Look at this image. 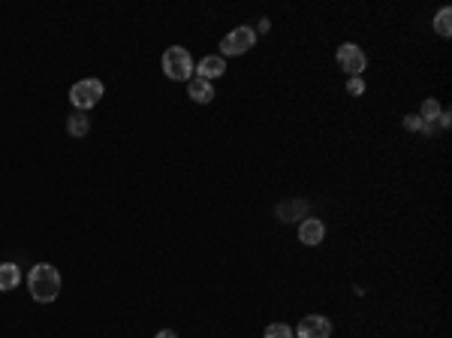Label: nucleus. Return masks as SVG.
<instances>
[{
	"label": "nucleus",
	"mask_w": 452,
	"mask_h": 338,
	"mask_svg": "<svg viewBox=\"0 0 452 338\" xmlns=\"http://www.w3.org/2000/svg\"><path fill=\"white\" fill-rule=\"evenodd\" d=\"M28 290L36 302H55L60 296V272L48 263H36L28 272Z\"/></svg>",
	"instance_id": "f257e3e1"
},
{
	"label": "nucleus",
	"mask_w": 452,
	"mask_h": 338,
	"mask_svg": "<svg viewBox=\"0 0 452 338\" xmlns=\"http://www.w3.org/2000/svg\"><path fill=\"white\" fill-rule=\"evenodd\" d=\"M163 73L172 79V82H187L193 76V58L187 48L181 46H169L163 52Z\"/></svg>",
	"instance_id": "f03ea898"
},
{
	"label": "nucleus",
	"mask_w": 452,
	"mask_h": 338,
	"mask_svg": "<svg viewBox=\"0 0 452 338\" xmlns=\"http://www.w3.org/2000/svg\"><path fill=\"white\" fill-rule=\"evenodd\" d=\"M99 100H103V82L99 79H82V82H75L70 88V103L79 112L97 106Z\"/></svg>",
	"instance_id": "7ed1b4c3"
},
{
	"label": "nucleus",
	"mask_w": 452,
	"mask_h": 338,
	"mask_svg": "<svg viewBox=\"0 0 452 338\" xmlns=\"http://www.w3.org/2000/svg\"><path fill=\"white\" fill-rule=\"evenodd\" d=\"M257 43V31L254 28H235L230 31L220 40V58H230V55H244L250 52Z\"/></svg>",
	"instance_id": "20e7f679"
},
{
	"label": "nucleus",
	"mask_w": 452,
	"mask_h": 338,
	"mask_svg": "<svg viewBox=\"0 0 452 338\" xmlns=\"http://www.w3.org/2000/svg\"><path fill=\"white\" fill-rule=\"evenodd\" d=\"M338 64H341V70L350 79H362V73H365V67H368V58L356 43H344L341 48H338Z\"/></svg>",
	"instance_id": "39448f33"
},
{
	"label": "nucleus",
	"mask_w": 452,
	"mask_h": 338,
	"mask_svg": "<svg viewBox=\"0 0 452 338\" xmlns=\"http://www.w3.org/2000/svg\"><path fill=\"white\" fill-rule=\"evenodd\" d=\"M298 338H329L332 335V320L323 317V315H308L298 320Z\"/></svg>",
	"instance_id": "423d86ee"
},
{
	"label": "nucleus",
	"mask_w": 452,
	"mask_h": 338,
	"mask_svg": "<svg viewBox=\"0 0 452 338\" xmlns=\"http://www.w3.org/2000/svg\"><path fill=\"white\" fill-rule=\"evenodd\" d=\"M323 239H325V227H323L320 218H305V221H301V227H298V242L301 245L317 248Z\"/></svg>",
	"instance_id": "0eeeda50"
},
{
	"label": "nucleus",
	"mask_w": 452,
	"mask_h": 338,
	"mask_svg": "<svg viewBox=\"0 0 452 338\" xmlns=\"http://www.w3.org/2000/svg\"><path fill=\"white\" fill-rule=\"evenodd\" d=\"M196 73H199V79H205V82L220 79L223 73H226V60H223L220 55H205V58L196 64Z\"/></svg>",
	"instance_id": "6e6552de"
},
{
	"label": "nucleus",
	"mask_w": 452,
	"mask_h": 338,
	"mask_svg": "<svg viewBox=\"0 0 452 338\" xmlns=\"http://www.w3.org/2000/svg\"><path fill=\"white\" fill-rule=\"evenodd\" d=\"M187 94H190V100L193 103H199V106H205V103H211L215 100V88H211V82H205V79H190V88H187Z\"/></svg>",
	"instance_id": "1a4fd4ad"
},
{
	"label": "nucleus",
	"mask_w": 452,
	"mask_h": 338,
	"mask_svg": "<svg viewBox=\"0 0 452 338\" xmlns=\"http://www.w3.org/2000/svg\"><path fill=\"white\" fill-rule=\"evenodd\" d=\"M21 284V269L16 263H0V293H9Z\"/></svg>",
	"instance_id": "9d476101"
},
{
	"label": "nucleus",
	"mask_w": 452,
	"mask_h": 338,
	"mask_svg": "<svg viewBox=\"0 0 452 338\" xmlns=\"http://www.w3.org/2000/svg\"><path fill=\"white\" fill-rule=\"evenodd\" d=\"M67 130H70V136H87V130H91V121H87L85 112H72V115L67 118Z\"/></svg>",
	"instance_id": "9b49d317"
},
{
	"label": "nucleus",
	"mask_w": 452,
	"mask_h": 338,
	"mask_svg": "<svg viewBox=\"0 0 452 338\" xmlns=\"http://www.w3.org/2000/svg\"><path fill=\"white\" fill-rule=\"evenodd\" d=\"M434 31L441 33V36H449V33H452V9H449V6H443V9L434 16Z\"/></svg>",
	"instance_id": "f8f14e48"
},
{
	"label": "nucleus",
	"mask_w": 452,
	"mask_h": 338,
	"mask_svg": "<svg viewBox=\"0 0 452 338\" xmlns=\"http://www.w3.org/2000/svg\"><path fill=\"white\" fill-rule=\"evenodd\" d=\"M419 118H422L425 124H434L437 118H441V103H437L434 97H429V100H425V103H422V112H419Z\"/></svg>",
	"instance_id": "ddd939ff"
},
{
	"label": "nucleus",
	"mask_w": 452,
	"mask_h": 338,
	"mask_svg": "<svg viewBox=\"0 0 452 338\" xmlns=\"http://www.w3.org/2000/svg\"><path fill=\"white\" fill-rule=\"evenodd\" d=\"M262 338H293V329L286 327V323H271V327H266V332H262Z\"/></svg>",
	"instance_id": "4468645a"
},
{
	"label": "nucleus",
	"mask_w": 452,
	"mask_h": 338,
	"mask_svg": "<svg viewBox=\"0 0 452 338\" xmlns=\"http://www.w3.org/2000/svg\"><path fill=\"white\" fill-rule=\"evenodd\" d=\"M296 211H301V215H305V211H308V206H305V203H290V206H281V208H278V215H281V221H286V215H296Z\"/></svg>",
	"instance_id": "2eb2a0df"
},
{
	"label": "nucleus",
	"mask_w": 452,
	"mask_h": 338,
	"mask_svg": "<svg viewBox=\"0 0 452 338\" xmlns=\"http://www.w3.org/2000/svg\"><path fill=\"white\" fill-rule=\"evenodd\" d=\"M347 91H350V94H353V97H359V94H365V82H362V79H350V82H347Z\"/></svg>",
	"instance_id": "dca6fc26"
},
{
	"label": "nucleus",
	"mask_w": 452,
	"mask_h": 338,
	"mask_svg": "<svg viewBox=\"0 0 452 338\" xmlns=\"http://www.w3.org/2000/svg\"><path fill=\"white\" fill-rule=\"evenodd\" d=\"M404 130H422V118L419 115H404Z\"/></svg>",
	"instance_id": "f3484780"
},
{
	"label": "nucleus",
	"mask_w": 452,
	"mask_h": 338,
	"mask_svg": "<svg viewBox=\"0 0 452 338\" xmlns=\"http://www.w3.org/2000/svg\"><path fill=\"white\" fill-rule=\"evenodd\" d=\"M449 118H452L449 112H446V109H441V118H437V121H441V127H449Z\"/></svg>",
	"instance_id": "a211bd4d"
},
{
	"label": "nucleus",
	"mask_w": 452,
	"mask_h": 338,
	"mask_svg": "<svg viewBox=\"0 0 452 338\" xmlns=\"http://www.w3.org/2000/svg\"><path fill=\"white\" fill-rule=\"evenodd\" d=\"M154 338H178V335H175V332H172V329H160V332H157V335H154Z\"/></svg>",
	"instance_id": "6ab92c4d"
},
{
	"label": "nucleus",
	"mask_w": 452,
	"mask_h": 338,
	"mask_svg": "<svg viewBox=\"0 0 452 338\" xmlns=\"http://www.w3.org/2000/svg\"><path fill=\"white\" fill-rule=\"evenodd\" d=\"M269 28H271V24H269V19H262V21H259V28H257V31H259V33H266Z\"/></svg>",
	"instance_id": "aec40b11"
}]
</instances>
